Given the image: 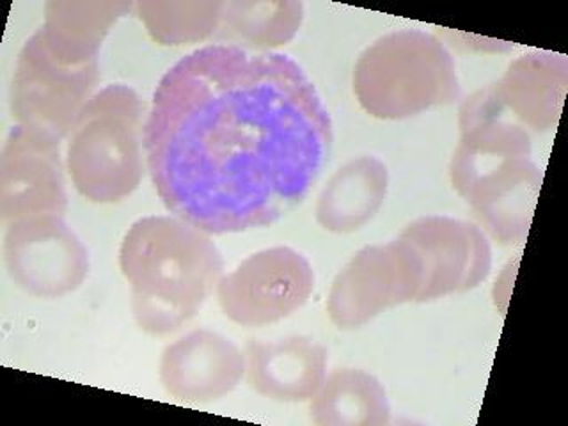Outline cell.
Here are the masks:
<instances>
[{
    "mask_svg": "<svg viewBox=\"0 0 568 426\" xmlns=\"http://www.w3.org/2000/svg\"><path fill=\"white\" fill-rule=\"evenodd\" d=\"M244 354L248 387L274 402H307L327 377V348L311 337L251 339Z\"/></svg>",
    "mask_w": 568,
    "mask_h": 426,
    "instance_id": "obj_13",
    "label": "cell"
},
{
    "mask_svg": "<svg viewBox=\"0 0 568 426\" xmlns=\"http://www.w3.org/2000/svg\"><path fill=\"white\" fill-rule=\"evenodd\" d=\"M422 257L423 283L416 302H430L478 288L493 271L487 233L473 222L446 215L416 219L399 233Z\"/></svg>",
    "mask_w": 568,
    "mask_h": 426,
    "instance_id": "obj_10",
    "label": "cell"
},
{
    "mask_svg": "<svg viewBox=\"0 0 568 426\" xmlns=\"http://www.w3.org/2000/svg\"><path fill=\"white\" fill-rule=\"evenodd\" d=\"M422 283V257L407 240L366 245L336 275L328 318L343 331L363 327L384 311L416 302Z\"/></svg>",
    "mask_w": 568,
    "mask_h": 426,
    "instance_id": "obj_7",
    "label": "cell"
},
{
    "mask_svg": "<svg viewBox=\"0 0 568 426\" xmlns=\"http://www.w3.org/2000/svg\"><path fill=\"white\" fill-rule=\"evenodd\" d=\"M4 257L11 280L32 297L61 298L89 274V253L64 215H34L6 226Z\"/></svg>",
    "mask_w": 568,
    "mask_h": 426,
    "instance_id": "obj_9",
    "label": "cell"
},
{
    "mask_svg": "<svg viewBox=\"0 0 568 426\" xmlns=\"http://www.w3.org/2000/svg\"><path fill=\"white\" fill-rule=\"evenodd\" d=\"M304 6L295 0H235L222 11L219 38L245 52L280 49L297 36Z\"/></svg>",
    "mask_w": 568,
    "mask_h": 426,
    "instance_id": "obj_18",
    "label": "cell"
},
{
    "mask_svg": "<svg viewBox=\"0 0 568 426\" xmlns=\"http://www.w3.org/2000/svg\"><path fill=\"white\" fill-rule=\"evenodd\" d=\"M98 82V62L67 67L53 58L36 31L23 44L14 67L9 97L14 121L23 129L62 141L97 94Z\"/></svg>",
    "mask_w": 568,
    "mask_h": 426,
    "instance_id": "obj_6",
    "label": "cell"
},
{
    "mask_svg": "<svg viewBox=\"0 0 568 426\" xmlns=\"http://www.w3.org/2000/svg\"><path fill=\"white\" fill-rule=\"evenodd\" d=\"M120 268L132 292L135 324L165 337L203 310L224 275V260L209 233L180 217L151 215L126 231Z\"/></svg>",
    "mask_w": 568,
    "mask_h": 426,
    "instance_id": "obj_2",
    "label": "cell"
},
{
    "mask_svg": "<svg viewBox=\"0 0 568 426\" xmlns=\"http://www.w3.org/2000/svg\"><path fill=\"white\" fill-rule=\"evenodd\" d=\"M460 132L449 164L453 189L469 203L485 233L503 245L523 244L544 182L531 159L528 130L496 118Z\"/></svg>",
    "mask_w": 568,
    "mask_h": 426,
    "instance_id": "obj_3",
    "label": "cell"
},
{
    "mask_svg": "<svg viewBox=\"0 0 568 426\" xmlns=\"http://www.w3.org/2000/svg\"><path fill=\"white\" fill-rule=\"evenodd\" d=\"M132 8V2L123 0H53L44 6V22L38 34L62 64L88 67L98 62V52L111 27Z\"/></svg>",
    "mask_w": 568,
    "mask_h": 426,
    "instance_id": "obj_15",
    "label": "cell"
},
{
    "mask_svg": "<svg viewBox=\"0 0 568 426\" xmlns=\"http://www.w3.org/2000/svg\"><path fill=\"white\" fill-rule=\"evenodd\" d=\"M311 422L320 426H382L390 423L386 389L372 373L339 368L328 373L311 398Z\"/></svg>",
    "mask_w": 568,
    "mask_h": 426,
    "instance_id": "obj_17",
    "label": "cell"
},
{
    "mask_svg": "<svg viewBox=\"0 0 568 426\" xmlns=\"http://www.w3.org/2000/svg\"><path fill=\"white\" fill-rule=\"evenodd\" d=\"M221 0H151L133 4L151 40L164 47L200 43L209 40L221 26Z\"/></svg>",
    "mask_w": 568,
    "mask_h": 426,
    "instance_id": "obj_19",
    "label": "cell"
},
{
    "mask_svg": "<svg viewBox=\"0 0 568 426\" xmlns=\"http://www.w3.org/2000/svg\"><path fill=\"white\" fill-rule=\"evenodd\" d=\"M144 103L132 88L97 91L68 135L67 169L85 200L120 203L141 185L144 174Z\"/></svg>",
    "mask_w": 568,
    "mask_h": 426,
    "instance_id": "obj_5",
    "label": "cell"
},
{
    "mask_svg": "<svg viewBox=\"0 0 568 426\" xmlns=\"http://www.w3.org/2000/svg\"><path fill=\"white\" fill-rule=\"evenodd\" d=\"M315 290V272L295 248L271 247L251 254L222 275L217 301L222 313L242 327H265L297 313Z\"/></svg>",
    "mask_w": 568,
    "mask_h": 426,
    "instance_id": "obj_8",
    "label": "cell"
},
{
    "mask_svg": "<svg viewBox=\"0 0 568 426\" xmlns=\"http://www.w3.org/2000/svg\"><path fill=\"white\" fill-rule=\"evenodd\" d=\"M245 377V354L230 337L197 328L165 348L160 382L171 398L189 405L212 404L230 395Z\"/></svg>",
    "mask_w": 568,
    "mask_h": 426,
    "instance_id": "obj_12",
    "label": "cell"
},
{
    "mask_svg": "<svg viewBox=\"0 0 568 426\" xmlns=\"http://www.w3.org/2000/svg\"><path fill=\"white\" fill-rule=\"evenodd\" d=\"M67 182L61 141L13 126L0 156V215L9 222L34 215H64Z\"/></svg>",
    "mask_w": 568,
    "mask_h": 426,
    "instance_id": "obj_11",
    "label": "cell"
},
{
    "mask_svg": "<svg viewBox=\"0 0 568 426\" xmlns=\"http://www.w3.org/2000/svg\"><path fill=\"white\" fill-rule=\"evenodd\" d=\"M568 61L552 52H531L511 62L497 80V98L508 120L523 129L549 132L564 111Z\"/></svg>",
    "mask_w": 568,
    "mask_h": 426,
    "instance_id": "obj_14",
    "label": "cell"
},
{
    "mask_svg": "<svg viewBox=\"0 0 568 426\" xmlns=\"http://www.w3.org/2000/svg\"><path fill=\"white\" fill-rule=\"evenodd\" d=\"M357 102L377 120H407L460 97L446 44L419 29L389 32L361 53L354 68Z\"/></svg>",
    "mask_w": 568,
    "mask_h": 426,
    "instance_id": "obj_4",
    "label": "cell"
},
{
    "mask_svg": "<svg viewBox=\"0 0 568 426\" xmlns=\"http://www.w3.org/2000/svg\"><path fill=\"white\" fill-rule=\"evenodd\" d=\"M389 189V171L375 156H359L337 169L320 192L316 222L328 233L346 235L366 226Z\"/></svg>",
    "mask_w": 568,
    "mask_h": 426,
    "instance_id": "obj_16",
    "label": "cell"
},
{
    "mask_svg": "<svg viewBox=\"0 0 568 426\" xmlns=\"http://www.w3.org/2000/svg\"><path fill=\"white\" fill-rule=\"evenodd\" d=\"M333 121L284 53L209 44L162 77L144 124L162 203L209 235L271 226L306 200Z\"/></svg>",
    "mask_w": 568,
    "mask_h": 426,
    "instance_id": "obj_1",
    "label": "cell"
}]
</instances>
